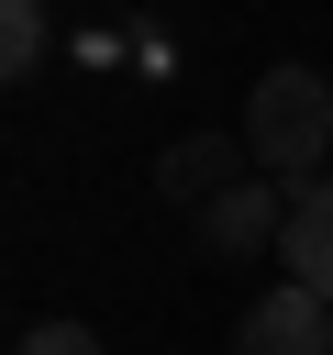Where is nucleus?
Instances as JSON below:
<instances>
[{
  "label": "nucleus",
  "instance_id": "f257e3e1",
  "mask_svg": "<svg viewBox=\"0 0 333 355\" xmlns=\"http://www.w3.org/2000/svg\"><path fill=\"white\" fill-rule=\"evenodd\" d=\"M244 144L266 178H311L333 155V78L322 67H266L255 100H244Z\"/></svg>",
  "mask_w": 333,
  "mask_h": 355
},
{
  "label": "nucleus",
  "instance_id": "f03ea898",
  "mask_svg": "<svg viewBox=\"0 0 333 355\" xmlns=\"http://www.w3.org/2000/svg\"><path fill=\"white\" fill-rule=\"evenodd\" d=\"M233 355H333V300H322V288H300V277L255 288V300H244V322H233Z\"/></svg>",
  "mask_w": 333,
  "mask_h": 355
},
{
  "label": "nucleus",
  "instance_id": "7ed1b4c3",
  "mask_svg": "<svg viewBox=\"0 0 333 355\" xmlns=\"http://www.w3.org/2000/svg\"><path fill=\"white\" fill-rule=\"evenodd\" d=\"M278 266H289L300 288H322V300H333V178H311V189L289 200V233H278Z\"/></svg>",
  "mask_w": 333,
  "mask_h": 355
},
{
  "label": "nucleus",
  "instance_id": "20e7f679",
  "mask_svg": "<svg viewBox=\"0 0 333 355\" xmlns=\"http://www.w3.org/2000/svg\"><path fill=\"white\" fill-rule=\"evenodd\" d=\"M244 155H255V144H222V133H189V144H166L155 189H166V200H200V211H211V200L233 189V166H244Z\"/></svg>",
  "mask_w": 333,
  "mask_h": 355
},
{
  "label": "nucleus",
  "instance_id": "39448f33",
  "mask_svg": "<svg viewBox=\"0 0 333 355\" xmlns=\"http://www.w3.org/2000/svg\"><path fill=\"white\" fill-rule=\"evenodd\" d=\"M200 233H211L222 255H255V244H278V233H289V211L266 200V178H233V189L200 211Z\"/></svg>",
  "mask_w": 333,
  "mask_h": 355
},
{
  "label": "nucleus",
  "instance_id": "423d86ee",
  "mask_svg": "<svg viewBox=\"0 0 333 355\" xmlns=\"http://www.w3.org/2000/svg\"><path fill=\"white\" fill-rule=\"evenodd\" d=\"M44 55V0H0V78H33Z\"/></svg>",
  "mask_w": 333,
  "mask_h": 355
},
{
  "label": "nucleus",
  "instance_id": "0eeeda50",
  "mask_svg": "<svg viewBox=\"0 0 333 355\" xmlns=\"http://www.w3.org/2000/svg\"><path fill=\"white\" fill-rule=\"evenodd\" d=\"M22 355H100V333H89V322H33Z\"/></svg>",
  "mask_w": 333,
  "mask_h": 355
}]
</instances>
